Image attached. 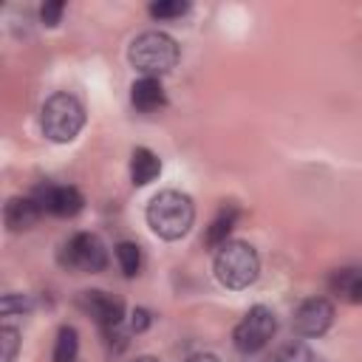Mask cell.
<instances>
[{"label": "cell", "mask_w": 362, "mask_h": 362, "mask_svg": "<svg viewBox=\"0 0 362 362\" xmlns=\"http://www.w3.org/2000/svg\"><path fill=\"white\" fill-rule=\"evenodd\" d=\"M82 124H85V107L76 96L54 93L45 99V105L40 110V127H42L45 139H51L57 144H68L79 136Z\"/></svg>", "instance_id": "cell-4"}, {"label": "cell", "mask_w": 362, "mask_h": 362, "mask_svg": "<svg viewBox=\"0 0 362 362\" xmlns=\"http://www.w3.org/2000/svg\"><path fill=\"white\" fill-rule=\"evenodd\" d=\"M133 362H158V359H156V356H136Z\"/></svg>", "instance_id": "cell-24"}, {"label": "cell", "mask_w": 362, "mask_h": 362, "mask_svg": "<svg viewBox=\"0 0 362 362\" xmlns=\"http://www.w3.org/2000/svg\"><path fill=\"white\" fill-rule=\"evenodd\" d=\"M150 322H153V317H150L147 308H133V314H130V331L141 334V331L150 328Z\"/></svg>", "instance_id": "cell-22"}, {"label": "cell", "mask_w": 362, "mask_h": 362, "mask_svg": "<svg viewBox=\"0 0 362 362\" xmlns=\"http://www.w3.org/2000/svg\"><path fill=\"white\" fill-rule=\"evenodd\" d=\"M62 263L76 272H102L107 266L105 243L90 232H76L62 246Z\"/></svg>", "instance_id": "cell-6"}, {"label": "cell", "mask_w": 362, "mask_h": 362, "mask_svg": "<svg viewBox=\"0 0 362 362\" xmlns=\"http://www.w3.org/2000/svg\"><path fill=\"white\" fill-rule=\"evenodd\" d=\"M272 362H320V359L305 342H288L274 354Z\"/></svg>", "instance_id": "cell-17"}, {"label": "cell", "mask_w": 362, "mask_h": 362, "mask_svg": "<svg viewBox=\"0 0 362 362\" xmlns=\"http://www.w3.org/2000/svg\"><path fill=\"white\" fill-rule=\"evenodd\" d=\"M277 331V317L269 305H252L243 320L232 331V342L240 354H257L263 351Z\"/></svg>", "instance_id": "cell-5"}, {"label": "cell", "mask_w": 362, "mask_h": 362, "mask_svg": "<svg viewBox=\"0 0 362 362\" xmlns=\"http://www.w3.org/2000/svg\"><path fill=\"white\" fill-rule=\"evenodd\" d=\"M195 221V206L187 192L178 189H161L147 204V223L150 229L164 240H178L189 232Z\"/></svg>", "instance_id": "cell-1"}, {"label": "cell", "mask_w": 362, "mask_h": 362, "mask_svg": "<svg viewBox=\"0 0 362 362\" xmlns=\"http://www.w3.org/2000/svg\"><path fill=\"white\" fill-rule=\"evenodd\" d=\"M0 345H3L0 362H11L17 356V348H20V331L11 328V325H3L0 328Z\"/></svg>", "instance_id": "cell-19"}, {"label": "cell", "mask_w": 362, "mask_h": 362, "mask_svg": "<svg viewBox=\"0 0 362 362\" xmlns=\"http://www.w3.org/2000/svg\"><path fill=\"white\" fill-rule=\"evenodd\" d=\"M158 173H161L158 156H156L153 150H147V147H136L133 156H130V181H133L136 187H144V184L156 181Z\"/></svg>", "instance_id": "cell-12"}, {"label": "cell", "mask_w": 362, "mask_h": 362, "mask_svg": "<svg viewBox=\"0 0 362 362\" xmlns=\"http://www.w3.org/2000/svg\"><path fill=\"white\" fill-rule=\"evenodd\" d=\"M184 362H221L215 354H192V356H187Z\"/></svg>", "instance_id": "cell-23"}, {"label": "cell", "mask_w": 362, "mask_h": 362, "mask_svg": "<svg viewBox=\"0 0 362 362\" xmlns=\"http://www.w3.org/2000/svg\"><path fill=\"white\" fill-rule=\"evenodd\" d=\"M235 221H238V206H232V204L221 206V212L215 215V221H212L209 229H206V246H209V249H221V246L226 243V238H229Z\"/></svg>", "instance_id": "cell-14"}, {"label": "cell", "mask_w": 362, "mask_h": 362, "mask_svg": "<svg viewBox=\"0 0 362 362\" xmlns=\"http://www.w3.org/2000/svg\"><path fill=\"white\" fill-rule=\"evenodd\" d=\"M181 48L178 42L164 31H144L130 42L127 59L141 76H164L178 65Z\"/></svg>", "instance_id": "cell-2"}, {"label": "cell", "mask_w": 362, "mask_h": 362, "mask_svg": "<svg viewBox=\"0 0 362 362\" xmlns=\"http://www.w3.org/2000/svg\"><path fill=\"white\" fill-rule=\"evenodd\" d=\"M62 11H65V3L54 0V3H45V6L40 8V17H42V23H45V25H57V23H59V17H62Z\"/></svg>", "instance_id": "cell-21"}, {"label": "cell", "mask_w": 362, "mask_h": 362, "mask_svg": "<svg viewBox=\"0 0 362 362\" xmlns=\"http://www.w3.org/2000/svg\"><path fill=\"white\" fill-rule=\"evenodd\" d=\"M130 102H133V107L141 110V113H153V110L164 107V105H167V93H164L161 79H156V76H141V79H136L133 88H130Z\"/></svg>", "instance_id": "cell-11"}, {"label": "cell", "mask_w": 362, "mask_h": 362, "mask_svg": "<svg viewBox=\"0 0 362 362\" xmlns=\"http://www.w3.org/2000/svg\"><path fill=\"white\" fill-rule=\"evenodd\" d=\"M331 291L348 303H362V269H339L331 277Z\"/></svg>", "instance_id": "cell-13"}, {"label": "cell", "mask_w": 362, "mask_h": 362, "mask_svg": "<svg viewBox=\"0 0 362 362\" xmlns=\"http://www.w3.org/2000/svg\"><path fill=\"white\" fill-rule=\"evenodd\" d=\"M28 308H31V303H28V297H23V294H3V300H0V314H3V317L23 314V311H28Z\"/></svg>", "instance_id": "cell-20"}, {"label": "cell", "mask_w": 362, "mask_h": 362, "mask_svg": "<svg viewBox=\"0 0 362 362\" xmlns=\"http://www.w3.org/2000/svg\"><path fill=\"white\" fill-rule=\"evenodd\" d=\"M76 351H79L76 328L62 325L57 331V342H54V362H76Z\"/></svg>", "instance_id": "cell-15"}, {"label": "cell", "mask_w": 362, "mask_h": 362, "mask_svg": "<svg viewBox=\"0 0 362 362\" xmlns=\"http://www.w3.org/2000/svg\"><path fill=\"white\" fill-rule=\"evenodd\" d=\"M40 215H42V209H40V204L31 195H25V198L23 195H14V198H8L6 209H3V218H6L8 232H25V229H31Z\"/></svg>", "instance_id": "cell-10"}, {"label": "cell", "mask_w": 362, "mask_h": 362, "mask_svg": "<svg viewBox=\"0 0 362 362\" xmlns=\"http://www.w3.org/2000/svg\"><path fill=\"white\" fill-rule=\"evenodd\" d=\"M82 305H85V311L96 320V325L110 337L119 325H122V320H124V305H122V300H116V297H110V294H105V291H99V288H93V291H85L82 294Z\"/></svg>", "instance_id": "cell-9"}, {"label": "cell", "mask_w": 362, "mask_h": 362, "mask_svg": "<svg viewBox=\"0 0 362 362\" xmlns=\"http://www.w3.org/2000/svg\"><path fill=\"white\" fill-rule=\"evenodd\" d=\"M31 198L40 204L42 212H51L57 218H74L85 204L82 192L68 184H40Z\"/></svg>", "instance_id": "cell-7"}, {"label": "cell", "mask_w": 362, "mask_h": 362, "mask_svg": "<svg viewBox=\"0 0 362 362\" xmlns=\"http://www.w3.org/2000/svg\"><path fill=\"white\" fill-rule=\"evenodd\" d=\"M187 11H189V3H184V0H156V3H150V14L156 20H175Z\"/></svg>", "instance_id": "cell-18"}, {"label": "cell", "mask_w": 362, "mask_h": 362, "mask_svg": "<svg viewBox=\"0 0 362 362\" xmlns=\"http://www.w3.org/2000/svg\"><path fill=\"white\" fill-rule=\"evenodd\" d=\"M260 274V257L246 240H226L215 252V277L226 288H249Z\"/></svg>", "instance_id": "cell-3"}, {"label": "cell", "mask_w": 362, "mask_h": 362, "mask_svg": "<svg viewBox=\"0 0 362 362\" xmlns=\"http://www.w3.org/2000/svg\"><path fill=\"white\" fill-rule=\"evenodd\" d=\"M116 260H119V269L124 277H136L141 269V249L133 240H122L116 246Z\"/></svg>", "instance_id": "cell-16"}, {"label": "cell", "mask_w": 362, "mask_h": 362, "mask_svg": "<svg viewBox=\"0 0 362 362\" xmlns=\"http://www.w3.org/2000/svg\"><path fill=\"white\" fill-rule=\"evenodd\" d=\"M334 322V305L325 297H308L294 311V331L300 337H322Z\"/></svg>", "instance_id": "cell-8"}]
</instances>
